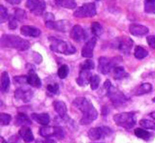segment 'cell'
I'll list each match as a JSON object with an SVG mask.
<instances>
[{
    "mask_svg": "<svg viewBox=\"0 0 155 143\" xmlns=\"http://www.w3.org/2000/svg\"><path fill=\"white\" fill-rule=\"evenodd\" d=\"M97 13L94 3H86L77 8L74 12V16L77 18L93 17Z\"/></svg>",
    "mask_w": 155,
    "mask_h": 143,
    "instance_id": "cell-6",
    "label": "cell"
},
{
    "mask_svg": "<svg viewBox=\"0 0 155 143\" xmlns=\"http://www.w3.org/2000/svg\"><path fill=\"white\" fill-rule=\"evenodd\" d=\"M54 111L61 118H64L67 114V108L65 103L61 101H55L53 103Z\"/></svg>",
    "mask_w": 155,
    "mask_h": 143,
    "instance_id": "cell-22",
    "label": "cell"
},
{
    "mask_svg": "<svg viewBox=\"0 0 155 143\" xmlns=\"http://www.w3.org/2000/svg\"><path fill=\"white\" fill-rule=\"evenodd\" d=\"M118 62V59H110L106 57H101L98 60V70L103 75H107L114 69Z\"/></svg>",
    "mask_w": 155,
    "mask_h": 143,
    "instance_id": "cell-9",
    "label": "cell"
},
{
    "mask_svg": "<svg viewBox=\"0 0 155 143\" xmlns=\"http://www.w3.org/2000/svg\"><path fill=\"white\" fill-rule=\"evenodd\" d=\"M104 87L107 90V97L112 104H114L115 106H122L128 101V99L123 93L114 85H112L109 80H107L104 83Z\"/></svg>",
    "mask_w": 155,
    "mask_h": 143,
    "instance_id": "cell-4",
    "label": "cell"
},
{
    "mask_svg": "<svg viewBox=\"0 0 155 143\" xmlns=\"http://www.w3.org/2000/svg\"><path fill=\"white\" fill-rule=\"evenodd\" d=\"M49 41L50 42V48L54 52L69 55L74 54L77 52L75 47L70 42L54 37H50Z\"/></svg>",
    "mask_w": 155,
    "mask_h": 143,
    "instance_id": "cell-3",
    "label": "cell"
},
{
    "mask_svg": "<svg viewBox=\"0 0 155 143\" xmlns=\"http://www.w3.org/2000/svg\"><path fill=\"white\" fill-rule=\"evenodd\" d=\"M70 37L76 42H82L86 40L87 35L86 31L80 25H75L70 31Z\"/></svg>",
    "mask_w": 155,
    "mask_h": 143,
    "instance_id": "cell-12",
    "label": "cell"
},
{
    "mask_svg": "<svg viewBox=\"0 0 155 143\" xmlns=\"http://www.w3.org/2000/svg\"><path fill=\"white\" fill-rule=\"evenodd\" d=\"M147 42L149 46L155 49V37L153 35H150L146 38Z\"/></svg>",
    "mask_w": 155,
    "mask_h": 143,
    "instance_id": "cell-42",
    "label": "cell"
},
{
    "mask_svg": "<svg viewBox=\"0 0 155 143\" xmlns=\"http://www.w3.org/2000/svg\"><path fill=\"white\" fill-rule=\"evenodd\" d=\"M27 82L28 84L34 88L39 89L42 86L41 79L33 69H31L29 71V73L27 76Z\"/></svg>",
    "mask_w": 155,
    "mask_h": 143,
    "instance_id": "cell-19",
    "label": "cell"
},
{
    "mask_svg": "<svg viewBox=\"0 0 155 143\" xmlns=\"http://www.w3.org/2000/svg\"><path fill=\"white\" fill-rule=\"evenodd\" d=\"M20 33L24 37L37 38L41 34L39 29L31 26H23L20 28Z\"/></svg>",
    "mask_w": 155,
    "mask_h": 143,
    "instance_id": "cell-17",
    "label": "cell"
},
{
    "mask_svg": "<svg viewBox=\"0 0 155 143\" xmlns=\"http://www.w3.org/2000/svg\"><path fill=\"white\" fill-rule=\"evenodd\" d=\"M39 134L44 138L55 137L58 139H62L64 138L65 132L60 127L45 126L40 128Z\"/></svg>",
    "mask_w": 155,
    "mask_h": 143,
    "instance_id": "cell-8",
    "label": "cell"
},
{
    "mask_svg": "<svg viewBox=\"0 0 155 143\" xmlns=\"http://www.w3.org/2000/svg\"><path fill=\"white\" fill-rule=\"evenodd\" d=\"M3 140L2 143H19V138L17 135H13L12 138H10L8 142L5 141L2 138H1Z\"/></svg>",
    "mask_w": 155,
    "mask_h": 143,
    "instance_id": "cell-43",
    "label": "cell"
},
{
    "mask_svg": "<svg viewBox=\"0 0 155 143\" xmlns=\"http://www.w3.org/2000/svg\"><path fill=\"white\" fill-rule=\"evenodd\" d=\"M133 45L134 41L130 38L127 37H124L120 38L117 44V48L125 55L130 54Z\"/></svg>",
    "mask_w": 155,
    "mask_h": 143,
    "instance_id": "cell-13",
    "label": "cell"
},
{
    "mask_svg": "<svg viewBox=\"0 0 155 143\" xmlns=\"http://www.w3.org/2000/svg\"><path fill=\"white\" fill-rule=\"evenodd\" d=\"M96 1H101V0H96Z\"/></svg>",
    "mask_w": 155,
    "mask_h": 143,
    "instance_id": "cell-47",
    "label": "cell"
},
{
    "mask_svg": "<svg viewBox=\"0 0 155 143\" xmlns=\"http://www.w3.org/2000/svg\"><path fill=\"white\" fill-rule=\"evenodd\" d=\"M58 76L60 79H65L69 73V68L66 64H63L58 70Z\"/></svg>",
    "mask_w": 155,
    "mask_h": 143,
    "instance_id": "cell-34",
    "label": "cell"
},
{
    "mask_svg": "<svg viewBox=\"0 0 155 143\" xmlns=\"http://www.w3.org/2000/svg\"><path fill=\"white\" fill-rule=\"evenodd\" d=\"M6 1L11 5H18L20 3L22 0H6Z\"/></svg>",
    "mask_w": 155,
    "mask_h": 143,
    "instance_id": "cell-44",
    "label": "cell"
},
{
    "mask_svg": "<svg viewBox=\"0 0 155 143\" xmlns=\"http://www.w3.org/2000/svg\"><path fill=\"white\" fill-rule=\"evenodd\" d=\"M134 134L138 138L143 139L144 141L150 140L153 135L152 133L140 128H136L134 130Z\"/></svg>",
    "mask_w": 155,
    "mask_h": 143,
    "instance_id": "cell-27",
    "label": "cell"
},
{
    "mask_svg": "<svg viewBox=\"0 0 155 143\" xmlns=\"http://www.w3.org/2000/svg\"><path fill=\"white\" fill-rule=\"evenodd\" d=\"M92 73L90 70L81 69L78 78L76 79V82L81 87H85L91 82Z\"/></svg>",
    "mask_w": 155,
    "mask_h": 143,
    "instance_id": "cell-16",
    "label": "cell"
},
{
    "mask_svg": "<svg viewBox=\"0 0 155 143\" xmlns=\"http://www.w3.org/2000/svg\"><path fill=\"white\" fill-rule=\"evenodd\" d=\"M113 134L111 128L107 126H101L92 128L88 131L87 135L92 141H97L110 136Z\"/></svg>",
    "mask_w": 155,
    "mask_h": 143,
    "instance_id": "cell-7",
    "label": "cell"
},
{
    "mask_svg": "<svg viewBox=\"0 0 155 143\" xmlns=\"http://www.w3.org/2000/svg\"><path fill=\"white\" fill-rule=\"evenodd\" d=\"M114 120L117 126L129 130L135 126L136 116L134 112H124L115 114Z\"/></svg>",
    "mask_w": 155,
    "mask_h": 143,
    "instance_id": "cell-5",
    "label": "cell"
},
{
    "mask_svg": "<svg viewBox=\"0 0 155 143\" xmlns=\"http://www.w3.org/2000/svg\"><path fill=\"white\" fill-rule=\"evenodd\" d=\"M101 82V78L98 75H94L91 78V89L93 90H96L98 87H99L100 84Z\"/></svg>",
    "mask_w": 155,
    "mask_h": 143,
    "instance_id": "cell-35",
    "label": "cell"
},
{
    "mask_svg": "<svg viewBox=\"0 0 155 143\" xmlns=\"http://www.w3.org/2000/svg\"><path fill=\"white\" fill-rule=\"evenodd\" d=\"M14 82L17 84H24L27 83V76H15L14 78Z\"/></svg>",
    "mask_w": 155,
    "mask_h": 143,
    "instance_id": "cell-41",
    "label": "cell"
},
{
    "mask_svg": "<svg viewBox=\"0 0 155 143\" xmlns=\"http://www.w3.org/2000/svg\"><path fill=\"white\" fill-rule=\"evenodd\" d=\"M94 67H95V64L94 61L91 59H87L81 64V69L91 70V69H93Z\"/></svg>",
    "mask_w": 155,
    "mask_h": 143,
    "instance_id": "cell-38",
    "label": "cell"
},
{
    "mask_svg": "<svg viewBox=\"0 0 155 143\" xmlns=\"http://www.w3.org/2000/svg\"><path fill=\"white\" fill-rule=\"evenodd\" d=\"M15 124L17 126H29L32 124V121L27 114L19 113L15 118Z\"/></svg>",
    "mask_w": 155,
    "mask_h": 143,
    "instance_id": "cell-23",
    "label": "cell"
},
{
    "mask_svg": "<svg viewBox=\"0 0 155 143\" xmlns=\"http://www.w3.org/2000/svg\"><path fill=\"white\" fill-rule=\"evenodd\" d=\"M43 143H57L56 142V141H54L53 139H51L50 138H47L43 142Z\"/></svg>",
    "mask_w": 155,
    "mask_h": 143,
    "instance_id": "cell-45",
    "label": "cell"
},
{
    "mask_svg": "<svg viewBox=\"0 0 155 143\" xmlns=\"http://www.w3.org/2000/svg\"><path fill=\"white\" fill-rule=\"evenodd\" d=\"M144 11L147 13H155V0H144Z\"/></svg>",
    "mask_w": 155,
    "mask_h": 143,
    "instance_id": "cell-32",
    "label": "cell"
},
{
    "mask_svg": "<svg viewBox=\"0 0 155 143\" xmlns=\"http://www.w3.org/2000/svg\"><path fill=\"white\" fill-rule=\"evenodd\" d=\"M20 138H22L25 142H31L34 140V137L32 132L31 128L29 126H24L21 127L18 131Z\"/></svg>",
    "mask_w": 155,
    "mask_h": 143,
    "instance_id": "cell-20",
    "label": "cell"
},
{
    "mask_svg": "<svg viewBox=\"0 0 155 143\" xmlns=\"http://www.w3.org/2000/svg\"><path fill=\"white\" fill-rule=\"evenodd\" d=\"M56 4L62 7L70 10H72L77 7V3L75 0H55Z\"/></svg>",
    "mask_w": 155,
    "mask_h": 143,
    "instance_id": "cell-26",
    "label": "cell"
},
{
    "mask_svg": "<svg viewBox=\"0 0 155 143\" xmlns=\"http://www.w3.org/2000/svg\"><path fill=\"white\" fill-rule=\"evenodd\" d=\"M31 118L36 122L43 125H47L50 121V115L46 113H32L31 114Z\"/></svg>",
    "mask_w": 155,
    "mask_h": 143,
    "instance_id": "cell-21",
    "label": "cell"
},
{
    "mask_svg": "<svg viewBox=\"0 0 155 143\" xmlns=\"http://www.w3.org/2000/svg\"><path fill=\"white\" fill-rule=\"evenodd\" d=\"M1 46L4 48H14L19 51H25L29 48L30 43L18 36L5 34L1 38Z\"/></svg>",
    "mask_w": 155,
    "mask_h": 143,
    "instance_id": "cell-2",
    "label": "cell"
},
{
    "mask_svg": "<svg viewBox=\"0 0 155 143\" xmlns=\"http://www.w3.org/2000/svg\"><path fill=\"white\" fill-rule=\"evenodd\" d=\"M10 80L8 73L5 71L1 76V90L3 92H8L10 88Z\"/></svg>",
    "mask_w": 155,
    "mask_h": 143,
    "instance_id": "cell-25",
    "label": "cell"
},
{
    "mask_svg": "<svg viewBox=\"0 0 155 143\" xmlns=\"http://www.w3.org/2000/svg\"><path fill=\"white\" fill-rule=\"evenodd\" d=\"M0 11H1V17H0V23H4L9 19V15L7 9H6L3 5L0 6Z\"/></svg>",
    "mask_w": 155,
    "mask_h": 143,
    "instance_id": "cell-37",
    "label": "cell"
},
{
    "mask_svg": "<svg viewBox=\"0 0 155 143\" xmlns=\"http://www.w3.org/2000/svg\"><path fill=\"white\" fill-rule=\"evenodd\" d=\"M148 55L147 52L145 48L140 46H136L134 50V56L137 59H143Z\"/></svg>",
    "mask_w": 155,
    "mask_h": 143,
    "instance_id": "cell-30",
    "label": "cell"
},
{
    "mask_svg": "<svg viewBox=\"0 0 155 143\" xmlns=\"http://www.w3.org/2000/svg\"><path fill=\"white\" fill-rule=\"evenodd\" d=\"M73 105L82 113L80 124L83 125H89L95 121L98 113L93 104L86 97H77L73 101Z\"/></svg>",
    "mask_w": 155,
    "mask_h": 143,
    "instance_id": "cell-1",
    "label": "cell"
},
{
    "mask_svg": "<svg viewBox=\"0 0 155 143\" xmlns=\"http://www.w3.org/2000/svg\"><path fill=\"white\" fill-rule=\"evenodd\" d=\"M97 38L93 37L87 41L82 48L81 55L85 58H91L93 57L94 49L96 44Z\"/></svg>",
    "mask_w": 155,
    "mask_h": 143,
    "instance_id": "cell-15",
    "label": "cell"
},
{
    "mask_svg": "<svg viewBox=\"0 0 155 143\" xmlns=\"http://www.w3.org/2000/svg\"><path fill=\"white\" fill-rule=\"evenodd\" d=\"M17 20L14 17V16H11L8 19V27L12 30H15L18 27Z\"/></svg>",
    "mask_w": 155,
    "mask_h": 143,
    "instance_id": "cell-40",
    "label": "cell"
},
{
    "mask_svg": "<svg viewBox=\"0 0 155 143\" xmlns=\"http://www.w3.org/2000/svg\"><path fill=\"white\" fill-rule=\"evenodd\" d=\"M129 31L135 37H143L149 33V29L143 25L132 24L129 26Z\"/></svg>",
    "mask_w": 155,
    "mask_h": 143,
    "instance_id": "cell-18",
    "label": "cell"
},
{
    "mask_svg": "<svg viewBox=\"0 0 155 143\" xmlns=\"http://www.w3.org/2000/svg\"><path fill=\"white\" fill-rule=\"evenodd\" d=\"M128 73L126 71L124 67L117 66L114 69V77L115 80H121L128 76Z\"/></svg>",
    "mask_w": 155,
    "mask_h": 143,
    "instance_id": "cell-28",
    "label": "cell"
},
{
    "mask_svg": "<svg viewBox=\"0 0 155 143\" xmlns=\"http://www.w3.org/2000/svg\"><path fill=\"white\" fill-rule=\"evenodd\" d=\"M91 32L96 38H99L103 32V28L102 26L97 22H94L91 24Z\"/></svg>",
    "mask_w": 155,
    "mask_h": 143,
    "instance_id": "cell-29",
    "label": "cell"
},
{
    "mask_svg": "<svg viewBox=\"0 0 155 143\" xmlns=\"http://www.w3.org/2000/svg\"><path fill=\"white\" fill-rule=\"evenodd\" d=\"M27 8L36 16H41L46 9L45 0H27Z\"/></svg>",
    "mask_w": 155,
    "mask_h": 143,
    "instance_id": "cell-10",
    "label": "cell"
},
{
    "mask_svg": "<svg viewBox=\"0 0 155 143\" xmlns=\"http://www.w3.org/2000/svg\"><path fill=\"white\" fill-rule=\"evenodd\" d=\"M152 101H153V102H154V103H155V97L153 99V100H152Z\"/></svg>",
    "mask_w": 155,
    "mask_h": 143,
    "instance_id": "cell-46",
    "label": "cell"
},
{
    "mask_svg": "<svg viewBox=\"0 0 155 143\" xmlns=\"http://www.w3.org/2000/svg\"><path fill=\"white\" fill-rule=\"evenodd\" d=\"M140 125L146 129H151L155 131V120L143 119L139 121Z\"/></svg>",
    "mask_w": 155,
    "mask_h": 143,
    "instance_id": "cell-31",
    "label": "cell"
},
{
    "mask_svg": "<svg viewBox=\"0 0 155 143\" xmlns=\"http://www.w3.org/2000/svg\"><path fill=\"white\" fill-rule=\"evenodd\" d=\"M47 90L50 92L51 94L56 95L59 93V85L58 83H53V84H49L47 87H46Z\"/></svg>",
    "mask_w": 155,
    "mask_h": 143,
    "instance_id": "cell-39",
    "label": "cell"
},
{
    "mask_svg": "<svg viewBox=\"0 0 155 143\" xmlns=\"http://www.w3.org/2000/svg\"><path fill=\"white\" fill-rule=\"evenodd\" d=\"M33 96V91L28 87H19L15 92V97L24 103L29 102Z\"/></svg>",
    "mask_w": 155,
    "mask_h": 143,
    "instance_id": "cell-14",
    "label": "cell"
},
{
    "mask_svg": "<svg viewBox=\"0 0 155 143\" xmlns=\"http://www.w3.org/2000/svg\"><path fill=\"white\" fill-rule=\"evenodd\" d=\"M12 120V116L9 114L2 113L0 114V123L3 126L8 125Z\"/></svg>",
    "mask_w": 155,
    "mask_h": 143,
    "instance_id": "cell-36",
    "label": "cell"
},
{
    "mask_svg": "<svg viewBox=\"0 0 155 143\" xmlns=\"http://www.w3.org/2000/svg\"><path fill=\"white\" fill-rule=\"evenodd\" d=\"M14 17H15L18 22H23L27 18V14L25 10L17 8L14 12Z\"/></svg>",
    "mask_w": 155,
    "mask_h": 143,
    "instance_id": "cell-33",
    "label": "cell"
},
{
    "mask_svg": "<svg viewBox=\"0 0 155 143\" xmlns=\"http://www.w3.org/2000/svg\"><path fill=\"white\" fill-rule=\"evenodd\" d=\"M70 24L67 21L63 20L58 21L48 20L46 22V27L51 30H56L60 32H66L68 31Z\"/></svg>",
    "mask_w": 155,
    "mask_h": 143,
    "instance_id": "cell-11",
    "label": "cell"
},
{
    "mask_svg": "<svg viewBox=\"0 0 155 143\" xmlns=\"http://www.w3.org/2000/svg\"><path fill=\"white\" fill-rule=\"evenodd\" d=\"M153 89V86L150 83H143L136 89V90L134 92V94L136 96H143L148 93L151 92Z\"/></svg>",
    "mask_w": 155,
    "mask_h": 143,
    "instance_id": "cell-24",
    "label": "cell"
}]
</instances>
